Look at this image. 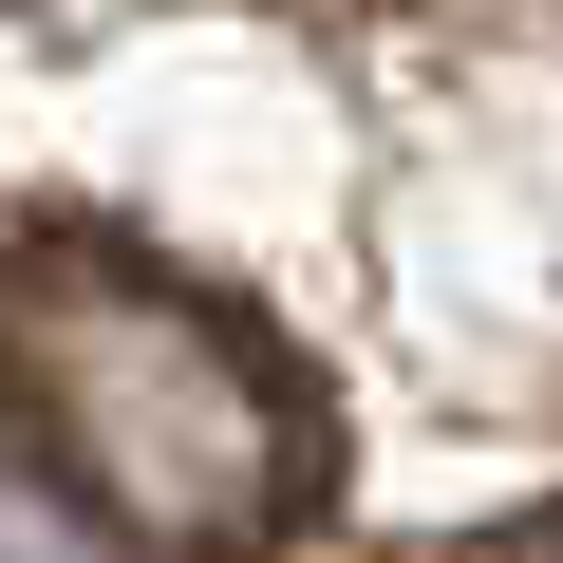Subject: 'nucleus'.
Instances as JSON below:
<instances>
[{
    "instance_id": "2",
    "label": "nucleus",
    "mask_w": 563,
    "mask_h": 563,
    "mask_svg": "<svg viewBox=\"0 0 563 563\" xmlns=\"http://www.w3.org/2000/svg\"><path fill=\"white\" fill-rule=\"evenodd\" d=\"M413 563H563V507H507V526H451V544H413Z\"/></svg>"
},
{
    "instance_id": "1",
    "label": "nucleus",
    "mask_w": 563,
    "mask_h": 563,
    "mask_svg": "<svg viewBox=\"0 0 563 563\" xmlns=\"http://www.w3.org/2000/svg\"><path fill=\"white\" fill-rule=\"evenodd\" d=\"M0 451L132 563H282L339 507L320 357L132 225H0Z\"/></svg>"
}]
</instances>
